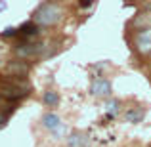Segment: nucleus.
Masks as SVG:
<instances>
[{
	"mask_svg": "<svg viewBox=\"0 0 151 147\" xmlns=\"http://www.w3.org/2000/svg\"><path fill=\"white\" fill-rule=\"evenodd\" d=\"M29 90L31 86L23 77L12 75V78H2L0 80V99H10V101L23 99L25 96H29Z\"/></svg>",
	"mask_w": 151,
	"mask_h": 147,
	"instance_id": "1",
	"label": "nucleus"
},
{
	"mask_svg": "<svg viewBox=\"0 0 151 147\" xmlns=\"http://www.w3.org/2000/svg\"><path fill=\"white\" fill-rule=\"evenodd\" d=\"M61 15H63L61 6H58V4H54V2H44L42 6H38L37 10H35L33 21L37 23L38 27H52L61 19Z\"/></svg>",
	"mask_w": 151,
	"mask_h": 147,
	"instance_id": "2",
	"label": "nucleus"
},
{
	"mask_svg": "<svg viewBox=\"0 0 151 147\" xmlns=\"http://www.w3.org/2000/svg\"><path fill=\"white\" fill-rule=\"evenodd\" d=\"M134 44H136V50L140 52L142 55H151V27H145V29H140L134 37Z\"/></svg>",
	"mask_w": 151,
	"mask_h": 147,
	"instance_id": "3",
	"label": "nucleus"
},
{
	"mask_svg": "<svg viewBox=\"0 0 151 147\" xmlns=\"http://www.w3.org/2000/svg\"><path fill=\"white\" fill-rule=\"evenodd\" d=\"M90 92L92 96H98V98H105L111 94V82L103 77H98L92 80V86H90Z\"/></svg>",
	"mask_w": 151,
	"mask_h": 147,
	"instance_id": "4",
	"label": "nucleus"
},
{
	"mask_svg": "<svg viewBox=\"0 0 151 147\" xmlns=\"http://www.w3.org/2000/svg\"><path fill=\"white\" fill-rule=\"evenodd\" d=\"M44 50V44H21L15 48L19 57H33V55H38Z\"/></svg>",
	"mask_w": 151,
	"mask_h": 147,
	"instance_id": "5",
	"label": "nucleus"
},
{
	"mask_svg": "<svg viewBox=\"0 0 151 147\" xmlns=\"http://www.w3.org/2000/svg\"><path fill=\"white\" fill-rule=\"evenodd\" d=\"M42 124H44L48 130H52V132L58 134L59 126H61V120H59L58 115H54V113H46L44 117H42Z\"/></svg>",
	"mask_w": 151,
	"mask_h": 147,
	"instance_id": "6",
	"label": "nucleus"
},
{
	"mask_svg": "<svg viewBox=\"0 0 151 147\" xmlns=\"http://www.w3.org/2000/svg\"><path fill=\"white\" fill-rule=\"evenodd\" d=\"M145 117V111L142 109V107H132V109L126 111L124 115V120L126 122H134V124H138V122H142Z\"/></svg>",
	"mask_w": 151,
	"mask_h": 147,
	"instance_id": "7",
	"label": "nucleus"
},
{
	"mask_svg": "<svg viewBox=\"0 0 151 147\" xmlns=\"http://www.w3.org/2000/svg\"><path fill=\"white\" fill-rule=\"evenodd\" d=\"M17 31H19V34H21V37L31 38V37H37V34H38V25L35 21H29V23H23Z\"/></svg>",
	"mask_w": 151,
	"mask_h": 147,
	"instance_id": "8",
	"label": "nucleus"
},
{
	"mask_svg": "<svg viewBox=\"0 0 151 147\" xmlns=\"http://www.w3.org/2000/svg\"><path fill=\"white\" fill-rule=\"evenodd\" d=\"M8 69H10V73L15 75V77H25L27 71H29V65H25L23 61H12L10 65H8Z\"/></svg>",
	"mask_w": 151,
	"mask_h": 147,
	"instance_id": "9",
	"label": "nucleus"
},
{
	"mask_svg": "<svg viewBox=\"0 0 151 147\" xmlns=\"http://www.w3.org/2000/svg\"><path fill=\"white\" fill-rule=\"evenodd\" d=\"M42 101H44V105H48V107H55V105L59 103L58 92H54V90H48V92H44V96H42Z\"/></svg>",
	"mask_w": 151,
	"mask_h": 147,
	"instance_id": "10",
	"label": "nucleus"
},
{
	"mask_svg": "<svg viewBox=\"0 0 151 147\" xmlns=\"http://www.w3.org/2000/svg\"><path fill=\"white\" fill-rule=\"evenodd\" d=\"M88 145V138L82 134H73L69 138V147H86Z\"/></svg>",
	"mask_w": 151,
	"mask_h": 147,
	"instance_id": "11",
	"label": "nucleus"
},
{
	"mask_svg": "<svg viewBox=\"0 0 151 147\" xmlns=\"http://www.w3.org/2000/svg\"><path fill=\"white\" fill-rule=\"evenodd\" d=\"M17 34H19L17 29H14V27H8V29L2 33V38H12V37H17Z\"/></svg>",
	"mask_w": 151,
	"mask_h": 147,
	"instance_id": "12",
	"label": "nucleus"
},
{
	"mask_svg": "<svg viewBox=\"0 0 151 147\" xmlns=\"http://www.w3.org/2000/svg\"><path fill=\"white\" fill-rule=\"evenodd\" d=\"M94 4V0H81V8H90Z\"/></svg>",
	"mask_w": 151,
	"mask_h": 147,
	"instance_id": "13",
	"label": "nucleus"
},
{
	"mask_svg": "<svg viewBox=\"0 0 151 147\" xmlns=\"http://www.w3.org/2000/svg\"><path fill=\"white\" fill-rule=\"evenodd\" d=\"M6 120H8V117L0 113V128H2V126H6Z\"/></svg>",
	"mask_w": 151,
	"mask_h": 147,
	"instance_id": "14",
	"label": "nucleus"
}]
</instances>
